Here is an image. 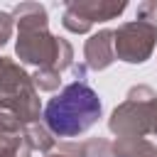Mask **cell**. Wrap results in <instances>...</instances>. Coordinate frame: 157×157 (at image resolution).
I'll return each instance as SVG.
<instances>
[{"mask_svg":"<svg viewBox=\"0 0 157 157\" xmlns=\"http://www.w3.org/2000/svg\"><path fill=\"white\" fill-rule=\"evenodd\" d=\"M103 113L98 93L86 83H69L44 108L47 128L59 137H76L91 130Z\"/></svg>","mask_w":157,"mask_h":157,"instance_id":"1","label":"cell"}]
</instances>
